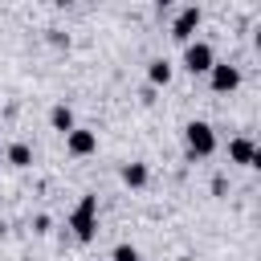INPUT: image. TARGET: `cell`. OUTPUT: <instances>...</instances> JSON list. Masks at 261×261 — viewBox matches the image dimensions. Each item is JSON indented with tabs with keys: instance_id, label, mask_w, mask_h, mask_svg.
Masks as SVG:
<instances>
[{
	"instance_id": "7",
	"label": "cell",
	"mask_w": 261,
	"mask_h": 261,
	"mask_svg": "<svg viewBox=\"0 0 261 261\" xmlns=\"http://www.w3.org/2000/svg\"><path fill=\"white\" fill-rule=\"evenodd\" d=\"M65 147H69V155H90L98 147V139H94V130H69L65 135Z\"/></svg>"
},
{
	"instance_id": "10",
	"label": "cell",
	"mask_w": 261,
	"mask_h": 261,
	"mask_svg": "<svg viewBox=\"0 0 261 261\" xmlns=\"http://www.w3.org/2000/svg\"><path fill=\"white\" fill-rule=\"evenodd\" d=\"M122 179H126L130 188H143V184H147V167H143V163H126V167H122Z\"/></svg>"
},
{
	"instance_id": "8",
	"label": "cell",
	"mask_w": 261,
	"mask_h": 261,
	"mask_svg": "<svg viewBox=\"0 0 261 261\" xmlns=\"http://www.w3.org/2000/svg\"><path fill=\"white\" fill-rule=\"evenodd\" d=\"M49 122H53V126H57L61 135H69V130H73V114H69V106H53Z\"/></svg>"
},
{
	"instance_id": "5",
	"label": "cell",
	"mask_w": 261,
	"mask_h": 261,
	"mask_svg": "<svg viewBox=\"0 0 261 261\" xmlns=\"http://www.w3.org/2000/svg\"><path fill=\"white\" fill-rule=\"evenodd\" d=\"M196 24H200V8H184V12L175 16V24H171V37H175V41H188V37L196 33Z\"/></svg>"
},
{
	"instance_id": "11",
	"label": "cell",
	"mask_w": 261,
	"mask_h": 261,
	"mask_svg": "<svg viewBox=\"0 0 261 261\" xmlns=\"http://www.w3.org/2000/svg\"><path fill=\"white\" fill-rule=\"evenodd\" d=\"M147 77H151V86H167V77H171V65H167V61H151Z\"/></svg>"
},
{
	"instance_id": "1",
	"label": "cell",
	"mask_w": 261,
	"mask_h": 261,
	"mask_svg": "<svg viewBox=\"0 0 261 261\" xmlns=\"http://www.w3.org/2000/svg\"><path fill=\"white\" fill-rule=\"evenodd\" d=\"M69 228L77 241H94V228H98V196H82L77 208L69 212Z\"/></svg>"
},
{
	"instance_id": "6",
	"label": "cell",
	"mask_w": 261,
	"mask_h": 261,
	"mask_svg": "<svg viewBox=\"0 0 261 261\" xmlns=\"http://www.w3.org/2000/svg\"><path fill=\"white\" fill-rule=\"evenodd\" d=\"M228 155H232V163L257 167V143H253V139H232V143H228Z\"/></svg>"
},
{
	"instance_id": "9",
	"label": "cell",
	"mask_w": 261,
	"mask_h": 261,
	"mask_svg": "<svg viewBox=\"0 0 261 261\" xmlns=\"http://www.w3.org/2000/svg\"><path fill=\"white\" fill-rule=\"evenodd\" d=\"M8 163H12V167H29V163H33L29 143H12V147H8Z\"/></svg>"
},
{
	"instance_id": "2",
	"label": "cell",
	"mask_w": 261,
	"mask_h": 261,
	"mask_svg": "<svg viewBox=\"0 0 261 261\" xmlns=\"http://www.w3.org/2000/svg\"><path fill=\"white\" fill-rule=\"evenodd\" d=\"M188 151L192 155H212L216 151V135H212V126L208 122H188Z\"/></svg>"
},
{
	"instance_id": "3",
	"label": "cell",
	"mask_w": 261,
	"mask_h": 261,
	"mask_svg": "<svg viewBox=\"0 0 261 261\" xmlns=\"http://www.w3.org/2000/svg\"><path fill=\"white\" fill-rule=\"evenodd\" d=\"M184 65H188V73H208V69L216 65V57H212V45H204V41L188 45V53H184Z\"/></svg>"
},
{
	"instance_id": "12",
	"label": "cell",
	"mask_w": 261,
	"mask_h": 261,
	"mask_svg": "<svg viewBox=\"0 0 261 261\" xmlns=\"http://www.w3.org/2000/svg\"><path fill=\"white\" fill-rule=\"evenodd\" d=\"M114 261H139L135 245H118V249H114Z\"/></svg>"
},
{
	"instance_id": "4",
	"label": "cell",
	"mask_w": 261,
	"mask_h": 261,
	"mask_svg": "<svg viewBox=\"0 0 261 261\" xmlns=\"http://www.w3.org/2000/svg\"><path fill=\"white\" fill-rule=\"evenodd\" d=\"M208 73H212V90H216V94H228V90L241 86V73H237V65H228V61H224V65H212Z\"/></svg>"
},
{
	"instance_id": "13",
	"label": "cell",
	"mask_w": 261,
	"mask_h": 261,
	"mask_svg": "<svg viewBox=\"0 0 261 261\" xmlns=\"http://www.w3.org/2000/svg\"><path fill=\"white\" fill-rule=\"evenodd\" d=\"M29 261H33V257H29Z\"/></svg>"
}]
</instances>
